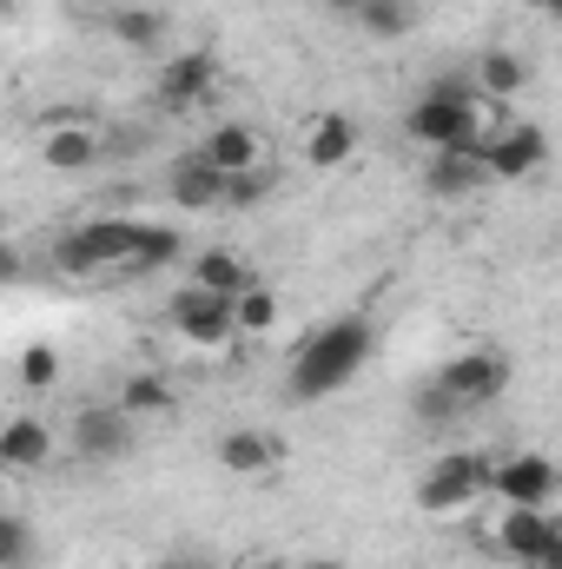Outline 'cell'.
Returning a JSON list of instances; mask_svg holds the SVG:
<instances>
[{
    "instance_id": "6da1fadb",
    "label": "cell",
    "mask_w": 562,
    "mask_h": 569,
    "mask_svg": "<svg viewBox=\"0 0 562 569\" xmlns=\"http://www.w3.org/2000/svg\"><path fill=\"white\" fill-rule=\"evenodd\" d=\"M490 107H496V100H483L476 73H470V67H450V73H436L418 100L404 107V140L423 146V152L483 146V133H490Z\"/></svg>"
},
{
    "instance_id": "7a4b0ae2",
    "label": "cell",
    "mask_w": 562,
    "mask_h": 569,
    "mask_svg": "<svg viewBox=\"0 0 562 569\" xmlns=\"http://www.w3.org/2000/svg\"><path fill=\"white\" fill-rule=\"evenodd\" d=\"M371 345H378V331H371V318H358V311H344V318L318 325V331L298 345V358H291L284 398H291V405L338 398V391H344V385L371 365Z\"/></svg>"
},
{
    "instance_id": "3957f363",
    "label": "cell",
    "mask_w": 562,
    "mask_h": 569,
    "mask_svg": "<svg viewBox=\"0 0 562 569\" xmlns=\"http://www.w3.org/2000/svg\"><path fill=\"white\" fill-rule=\"evenodd\" d=\"M133 252H140V219H87V226H67L53 239V266L73 279L133 272Z\"/></svg>"
},
{
    "instance_id": "277c9868",
    "label": "cell",
    "mask_w": 562,
    "mask_h": 569,
    "mask_svg": "<svg viewBox=\"0 0 562 569\" xmlns=\"http://www.w3.org/2000/svg\"><path fill=\"white\" fill-rule=\"evenodd\" d=\"M490 477H496L490 450H443L418 477V510L423 517H463L490 497Z\"/></svg>"
},
{
    "instance_id": "5b68a950",
    "label": "cell",
    "mask_w": 562,
    "mask_h": 569,
    "mask_svg": "<svg viewBox=\"0 0 562 569\" xmlns=\"http://www.w3.org/2000/svg\"><path fill=\"white\" fill-rule=\"evenodd\" d=\"M67 443L80 463H127L140 450V418L113 398V405H80L73 425H67Z\"/></svg>"
},
{
    "instance_id": "8992f818",
    "label": "cell",
    "mask_w": 562,
    "mask_h": 569,
    "mask_svg": "<svg viewBox=\"0 0 562 569\" xmlns=\"http://www.w3.org/2000/svg\"><path fill=\"white\" fill-rule=\"evenodd\" d=\"M165 325H172L185 345H199V351H219V345L239 338L232 298H219V291H205V284H179V291L165 298Z\"/></svg>"
},
{
    "instance_id": "52a82bcc",
    "label": "cell",
    "mask_w": 562,
    "mask_h": 569,
    "mask_svg": "<svg viewBox=\"0 0 562 569\" xmlns=\"http://www.w3.org/2000/svg\"><path fill=\"white\" fill-rule=\"evenodd\" d=\"M496 550L516 569H562V517L556 510H503Z\"/></svg>"
},
{
    "instance_id": "ba28073f",
    "label": "cell",
    "mask_w": 562,
    "mask_h": 569,
    "mask_svg": "<svg viewBox=\"0 0 562 569\" xmlns=\"http://www.w3.org/2000/svg\"><path fill=\"white\" fill-rule=\"evenodd\" d=\"M490 497L503 510H550L562 497V470L536 450H516V457H496V477H490Z\"/></svg>"
},
{
    "instance_id": "9c48e42d",
    "label": "cell",
    "mask_w": 562,
    "mask_h": 569,
    "mask_svg": "<svg viewBox=\"0 0 562 569\" xmlns=\"http://www.w3.org/2000/svg\"><path fill=\"white\" fill-rule=\"evenodd\" d=\"M212 87H219V60H212V47L165 53L159 73H152V100H159L165 113H192V107H205Z\"/></svg>"
},
{
    "instance_id": "30bf717a",
    "label": "cell",
    "mask_w": 562,
    "mask_h": 569,
    "mask_svg": "<svg viewBox=\"0 0 562 569\" xmlns=\"http://www.w3.org/2000/svg\"><path fill=\"white\" fill-rule=\"evenodd\" d=\"M483 159H490V179H536L550 166V133L536 120H496L483 133Z\"/></svg>"
},
{
    "instance_id": "8fae6325",
    "label": "cell",
    "mask_w": 562,
    "mask_h": 569,
    "mask_svg": "<svg viewBox=\"0 0 562 569\" xmlns=\"http://www.w3.org/2000/svg\"><path fill=\"white\" fill-rule=\"evenodd\" d=\"M436 385L456 391L470 411H483V405H496V398L510 391V358H503L496 345H470V351H456V358L436 371Z\"/></svg>"
},
{
    "instance_id": "7c38bea8",
    "label": "cell",
    "mask_w": 562,
    "mask_h": 569,
    "mask_svg": "<svg viewBox=\"0 0 562 569\" xmlns=\"http://www.w3.org/2000/svg\"><path fill=\"white\" fill-rule=\"evenodd\" d=\"M483 186H496V179H490L483 146H456V152H430V159H423V192H430V199H443V206L476 199Z\"/></svg>"
},
{
    "instance_id": "4fadbf2b",
    "label": "cell",
    "mask_w": 562,
    "mask_h": 569,
    "mask_svg": "<svg viewBox=\"0 0 562 569\" xmlns=\"http://www.w3.org/2000/svg\"><path fill=\"white\" fill-rule=\"evenodd\" d=\"M199 152H205L225 179L272 166V146H265V133H259L252 120H212V127H205V140H199Z\"/></svg>"
},
{
    "instance_id": "5bb4252c",
    "label": "cell",
    "mask_w": 562,
    "mask_h": 569,
    "mask_svg": "<svg viewBox=\"0 0 562 569\" xmlns=\"http://www.w3.org/2000/svg\"><path fill=\"white\" fill-rule=\"evenodd\" d=\"M212 457H219V470H232V477H272L284 463V437L279 430H259V425H239L212 443Z\"/></svg>"
},
{
    "instance_id": "9a60e30c",
    "label": "cell",
    "mask_w": 562,
    "mask_h": 569,
    "mask_svg": "<svg viewBox=\"0 0 562 569\" xmlns=\"http://www.w3.org/2000/svg\"><path fill=\"white\" fill-rule=\"evenodd\" d=\"M225 172L205 159V152H185V159H172V172H165V192H172V206L179 212H219L225 206Z\"/></svg>"
},
{
    "instance_id": "2e32d148",
    "label": "cell",
    "mask_w": 562,
    "mask_h": 569,
    "mask_svg": "<svg viewBox=\"0 0 562 569\" xmlns=\"http://www.w3.org/2000/svg\"><path fill=\"white\" fill-rule=\"evenodd\" d=\"M358 159V120L351 113H311L304 120V166L318 172H338Z\"/></svg>"
},
{
    "instance_id": "e0dca14e",
    "label": "cell",
    "mask_w": 562,
    "mask_h": 569,
    "mask_svg": "<svg viewBox=\"0 0 562 569\" xmlns=\"http://www.w3.org/2000/svg\"><path fill=\"white\" fill-rule=\"evenodd\" d=\"M40 159H47L53 172H87V166L107 159V140H100L93 127H80V120H53L47 140H40Z\"/></svg>"
},
{
    "instance_id": "ac0fdd59",
    "label": "cell",
    "mask_w": 562,
    "mask_h": 569,
    "mask_svg": "<svg viewBox=\"0 0 562 569\" xmlns=\"http://www.w3.org/2000/svg\"><path fill=\"white\" fill-rule=\"evenodd\" d=\"M47 457H53V425H47V418L13 411V418L0 425V463H7V470H40Z\"/></svg>"
},
{
    "instance_id": "d6986e66",
    "label": "cell",
    "mask_w": 562,
    "mask_h": 569,
    "mask_svg": "<svg viewBox=\"0 0 562 569\" xmlns=\"http://www.w3.org/2000/svg\"><path fill=\"white\" fill-rule=\"evenodd\" d=\"M470 73H476L483 100H516V93H530V80H536V67H530L516 47H483Z\"/></svg>"
},
{
    "instance_id": "ffe728a7",
    "label": "cell",
    "mask_w": 562,
    "mask_h": 569,
    "mask_svg": "<svg viewBox=\"0 0 562 569\" xmlns=\"http://www.w3.org/2000/svg\"><path fill=\"white\" fill-rule=\"evenodd\" d=\"M107 33H113L127 53H159L165 33H172V20H165L159 7H113V13H107Z\"/></svg>"
},
{
    "instance_id": "44dd1931",
    "label": "cell",
    "mask_w": 562,
    "mask_h": 569,
    "mask_svg": "<svg viewBox=\"0 0 562 569\" xmlns=\"http://www.w3.org/2000/svg\"><path fill=\"white\" fill-rule=\"evenodd\" d=\"M259 279L239 252H225V246H205L199 259H192V284H205V291H219V298H239L245 284Z\"/></svg>"
},
{
    "instance_id": "7402d4cb",
    "label": "cell",
    "mask_w": 562,
    "mask_h": 569,
    "mask_svg": "<svg viewBox=\"0 0 562 569\" xmlns=\"http://www.w3.org/2000/svg\"><path fill=\"white\" fill-rule=\"evenodd\" d=\"M418 20H423L418 0H371V7H364V13H358L351 27H358L364 40H404V33H411Z\"/></svg>"
},
{
    "instance_id": "603a6c76",
    "label": "cell",
    "mask_w": 562,
    "mask_h": 569,
    "mask_svg": "<svg viewBox=\"0 0 562 569\" xmlns=\"http://www.w3.org/2000/svg\"><path fill=\"white\" fill-rule=\"evenodd\" d=\"M120 405H127L133 418H165V411L179 405V391H172L165 371H133V378L120 385Z\"/></svg>"
},
{
    "instance_id": "cb8c5ba5",
    "label": "cell",
    "mask_w": 562,
    "mask_h": 569,
    "mask_svg": "<svg viewBox=\"0 0 562 569\" xmlns=\"http://www.w3.org/2000/svg\"><path fill=\"white\" fill-rule=\"evenodd\" d=\"M232 311H239V338H265V331H279V291L265 279H252L239 298H232Z\"/></svg>"
},
{
    "instance_id": "d4e9b609",
    "label": "cell",
    "mask_w": 562,
    "mask_h": 569,
    "mask_svg": "<svg viewBox=\"0 0 562 569\" xmlns=\"http://www.w3.org/2000/svg\"><path fill=\"white\" fill-rule=\"evenodd\" d=\"M185 252V239L172 232V226H159V219H140V252H133V279H145V272H165L172 259Z\"/></svg>"
},
{
    "instance_id": "484cf974",
    "label": "cell",
    "mask_w": 562,
    "mask_h": 569,
    "mask_svg": "<svg viewBox=\"0 0 562 569\" xmlns=\"http://www.w3.org/2000/svg\"><path fill=\"white\" fill-rule=\"evenodd\" d=\"M411 418H418L423 430H450L456 418H470V405H463L456 391H443V385L430 378V385H418V391H411Z\"/></svg>"
},
{
    "instance_id": "4316f807",
    "label": "cell",
    "mask_w": 562,
    "mask_h": 569,
    "mask_svg": "<svg viewBox=\"0 0 562 569\" xmlns=\"http://www.w3.org/2000/svg\"><path fill=\"white\" fill-rule=\"evenodd\" d=\"M60 371H67V365H60L53 345H27V351H20V391H53Z\"/></svg>"
},
{
    "instance_id": "83f0119b",
    "label": "cell",
    "mask_w": 562,
    "mask_h": 569,
    "mask_svg": "<svg viewBox=\"0 0 562 569\" xmlns=\"http://www.w3.org/2000/svg\"><path fill=\"white\" fill-rule=\"evenodd\" d=\"M279 192V172L272 166H259V172H239L232 186H225V206H239V212H252V206H265Z\"/></svg>"
},
{
    "instance_id": "f1b7e54d",
    "label": "cell",
    "mask_w": 562,
    "mask_h": 569,
    "mask_svg": "<svg viewBox=\"0 0 562 569\" xmlns=\"http://www.w3.org/2000/svg\"><path fill=\"white\" fill-rule=\"evenodd\" d=\"M27 557H33V530H27L20 510H7L0 517V569H20Z\"/></svg>"
},
{
    "instance_id": "f546056e",
    "label": "cell",
    "mask_w": 562,
    "mask_h": 569,
    "mask_svg": "<svg viewBox=\"0 0 562 569\" xmlns=\"http://www.w3.org/2000/svg\"><path fill=\"white\" fill-rule=\"evenodd\" d=\"M318 7H324V13H338V20H358L371 0H318Z\"/></svg>"
},
{
    "instance_id": "4dcf8cb0",
    "label": "cell",
    "mask_w": 562,
    "mask_h": 569,
    "mask_svg": "<svg viewBox=\"0 0 562 569\" xmlns=\"http://www.w3.org/2000/svg\"><path fill=\"white\" fill-rule=\"evenodd\" d=\"M245 569H291V563H284L279 550H252V557H245Z\"/></svg>"
},
{
    "instance_id": "1f68e13d",
    "label": "cell",
    "mask_w": 562,
    "mask_h": 569,
    "mask_svg": "<svg viewBox=\"0 0 562 569\" xmlns=\"http://www.w3.org/2000/svg\"><path fill=\"white\" fill-rule=\"evenodd\" d=\"M523 7H536V13H550V20H562V0H523Z\"/></svg>"
},
{
    "instance_id": "d6a6232c",
    "label": "cell",
    "mask_w": 562,
    "mask_h": 569,
    "mask_svg": "<svg viewBox=\"0 0 562 569\" xmlns=\"http://www.w3.org/2000/svg\"><path fill=\"white\" fill-rule=\"evenodd\" d=\"M291 569H344V563H331V557H304V563H291Z\"/></svg>"
},
{
    "instance_id": "836d02e7",
    "label": "cell",
    "mask_w": 562,
    "mask_h": 569,
    "mask_svg": "<svg viewBox=\"0 0 562 569\" xmlns=\"http://www.w3.org/2000/svg\"><path fill=\"white\" fill-rule=\"evenodd\" d=\"M556 266H562V239H556Z\"/></svg>"
},
{
    "instance_id": "e575fe53",
    "label": "cell",
    "mask_w": 562,
    "mask_h": 569,
    "mask_svg": "<svg viewBox=\"0 0 562 569\" xmlns=\"http://www.w3.org/2000/svg\"><path fill=\"white\" fill-rule=\"evenodd\" d=\"M172 569H199V563H172Z\"/></svg>"
}]
</instances>
